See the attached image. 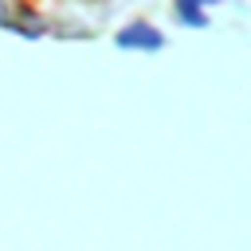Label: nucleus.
I'll return each mask as SVG.
<instances>
[{
    "instance_id": "obj_1",
    "label": "nucleus",
    "mask_w": 251,
    "mask_h": 251,
    "mask_svg": "<svg viewBox=\"0 0 251 251\" xmlns=\"http://www.w3.org/2000/svg\"><path fill=\"white\" fill-rule=\"evenodd\" d=\"M114 43L118 47H126V51H161L165 47V35L153 27V24H126L118 35H114Z\"/></svg>"
},
{
    "instance_id": "obj_2",
    "label": "nucleus",
    "mask_w": 251,
    "mask_h": 251,
    "mask_svg": "<svg viewBox=\"0 0 251 251\" xmlns=\"http://www.w3.org/2000/svg\"><path fill=\"white\" fill-rule=\"evenodd\" d=\"M176 20L192 24V27H208V12L200 0H176Z\"/></svg>"
}]
</instances>
